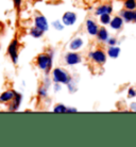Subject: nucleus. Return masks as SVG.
Here are the masks:
<instances>
[{"mask_svg": "<svg viewBox=\"0 0 136 147\" xmlns=\"http://www.w3.org/2000/svg\"><path fill=\"white\" fill-rule=\"evenodd\" d=\"M136 22V16H135V22Z\"/></svg>", "mask_w": 136, "mask_h": 147, "instance_id": "nucleus-32", "label": "nucleus"}, {"mask_svg": "<svg viewBox=\"0 0 136 147\" xmlns=\"http://www.w3.org/2000/svg\"><path fill=\"white\" fill-rule=\"evenodd\" d=\"M22 2H23V0H13V4H14L15 9L18 12L20 11V9H21Z\"/></svg>", "mask_w": 136, "mask_h": 147, "instance_id": "nucleus-28", "label": "nucleus"}, {"mask_svg": "<svg viewBox=\"0 0 136 147\" xmlns=\"http://www.w3.org/2000/svg\"><path fill=\"white\" fill-rule=\"evenodd\" d=\"M101 1H109V0H101Z\"/></svg>", "mask_w": 136, "mask_h": 147, "instance_id": "nucleus-31", "label": "nucleus"}, {"mask_svg": "<svg viewBox=\"0 0 136 147\" xmlns=\"http://www.w3.org/2000/svg\"><path fill=\"white\" fill-rule=\"evenodd\" d=\"M88 58L90 59L94 64L98 65V66H103L107 60V51H104L101 48H97L95 50H92L88 53Z\"/></svg>", "mask_w": 136, "mask_h": 147, "instance_id": "nucleus-3", "label": "nucleus"}, {"mask_svg": "<svg viewBox=\"0 0 136 147\" xmlns=\"http://www.w3.org/2000/svg\"><path fill=\"white\" fill-rule=\"evenodd\" d=\"M42 84H44L46 88H50L53 84V81H52V78L49 77V74H45L44 77H43V80H42Z\"/></svg>", "mask_w": 136, "mask_h": 147, "instance_id": "nucleus-24", "label": "nucleus"}, {"mask_svg": "<svg viewBox=\"0 0 136 147\" xmlns=\"http://www.w3.org/2000/svg\"><path fill=\"white\" fill-rule=\"evenodd\" d=\"M29 34H30V36H32L33 38H41L45 34V31H43V30L40 29V28H37V27L33 26L32 28H30Z\"/></svg>", "mask_w": 136, "mask_h": 147, "instance_id": "nucleus-19", "label": "nucleus"}, {"mask_svg": "<svg viewBox=\"0 0 136 147\" xmlns=\"http://www.w3.org/2000/svg\"><path fill=\"white\" fill-rule=\"evenodd\" d=\"M52 88H53V92L59 93L63 90V84H61V83H58V82H53Z\"/></svg>", "mask_w": 136, "mask_h": 147, "instance_id": "nucleus-27", "label": "nucleus"}, {"mask_svg": "<svg viewBox=\"0 0 136 147\" xmlns=\"http://www.w3.org/2000/svg\"><path fill=\"white\" fill-rule=\"evenodd\" d=\"M52 28L55 30V31H63V30L65 29V25L63 24L62 20H60V19H56V20H53L51 24Z\"/></svg>", "mask_w": 136, "mask_h": 147, "instance_id": "nucleus-23", "label": "nucleus"}, {"mask_svg": "<svg viewBox=\"0 0 136 147\" xmlns=\"http://www.w3.org/2000/svg\"><path fill=\"white\" fill-rule=\"evenodd\" d=\"M111 20H112V16H111V14H107V13H105V14H102L99 16V22L102 25V26H110V22Z\"/></svg>", "mask_w": 136, "mask_h": 147, "instance_id": "nucleus-21", "label": "nucleus"}, {"mask_svg": "<svg viewBox=\"0 0 136 147\" xmlns=\"http://www.w3.org/2000/svg\"><path fill=\"white\" fill-rule=\"evenodd\" d=\"M78 84H79V78L74 77V76H71V79L69 80V82L66 84L67 86V91L69 94H74V93L78 92Z\"/></svg>", "mask_w": 136, "mask_h": 147, "instance_id": "nucleus-17", "label": "nucleus"}, {"mask_svg": "<svg viewBox=\"0 0 136 147\" xmlns=\"http://www.w3.org/2000/svg\"><path fill=\"white\" fill-rule=\"evenodd\" d=\"M37 97L41 100H46L49 98V88H46L44 84H41L37 88Z\"/></svg>", "mask_w": 136, "mask_h": 147, "instance_id": "nucleus-18", "label": "nucleus"}, {"mask_svg": "<svg viewBox=\"0 0 136 147\" xmlns=\"http://www.w3.org/2000/svg\"><path fill=\"white\" fill-rule=\"evenodd\" d=\"M129 109H130V111H132V112H136V101H132V102L130 103Z\"/></svg>", "mask_w": 136, "mask_h": 147, "instance_id": "nucleus-29", "label": "nucleus"}, {"mask_svg": "<svg viewBox=\"0 0 136 147\" xmlns=\"http://www.w3.org/2000/svg\"><path fill=\"white\" fill-rule=\"evenodd\" d=\"M19 47H20V44L16 37L13 38L7 46V55L13 64H17L19 61Z\"/></svg>", "mask_w": 136, "mask_h": 147, "instance_id": "nucleus-4", "label": "nucleus"}, {"mask_svg": "<svg viewBox=\"0 0 136 147\" xmlns=\"http://www.w3.org/2000/svg\"><path fill=\"white\" fill-rule=\"evenodd\" d=\"M125 20L122 19L120 15H115L114 17H112V20L110 22V28L114 31H120L123 28Z\"/></svg>", "mask_w": 136, "mask_h": 147, "instance_id": "nucleus-13", "label": "nucleus"}, {"mask_svg": "<svg viewBox=\"0 0 136 147\" xmlns=\"http://www.w3.org/2000/svg\"><path fill=\"white\" fill-rule=\"evenodd\" d=\"M113 12H114V7H113V4L112 3H102L96 7L95 15L96 16H100V15L105 14V13L112 15L113 14Z\"/></svg>", "mask_w": 136, "mask_h": 147, "instance_id": "nucleus-12", "label": "nucleus"}, {"mask_svg": "<svg viewBox=\"0 0 136 147\" xmlns=\"http://www.w3.org/2000/svg\"><path fill=\"white\" fill-rule=\"evenodd\" d=\"M52 111L54 113H67V106L64 103H56Z\"/></svg>", "mask_w": 136, "mask_h": 147, "instance_id": "nucleus-22", "label": "nucleus"}, {"mask_svg": "<svg viewBox=\"0 0 136 147\" xmlns=\"http://www.w3.org/2000/svg\"><path fill=\"white\" fill-rule=\"evenodd\" d=\"M100 27L98 26V24L96 20H94L92 18H87L85 22V30L87 34H89L90 36H96L98 31H99Z\"/></svg>", "mask_w": 136, "mask_h": 147, "instance_id": "nucleus-9", "label": "nucleus"}, {"mask_svg": "<svg viewBox=\"0 0 136 147\" xmlns=\"http://www.w3.org/2000/svg\"><path fill=\"white\" fill-rule=\"evenodd\" d=\"M84 45L85 42L81 36H76L70 40L69 44H68V48L71 51H79L84 47Z\"/></svg>", "mask_w": 136, "mask_h": 147, "instance_id": "nucleus-10", "label": "nucleus"}, {"mask_svg": "<svg viewBox=\"0 0 136 147\" xmlns=\"http://www.w3.org/2000/svg\"><path fill=\"white\" fill-rule=\"evenodd\" d=\"M55 51L53 48H49L46 52L38 55L35 59V64L44 74H50L53 69V59H54Z\"/></svg>", "mask_w": 136, "mask_h": 147, "instance_id": "nucleus-1", "label": "nucleus"}, {"mask_svg": "<svg viewBox=\"0 0 136 147\" xmlns=\"http://www.w3.org/2000/svg\"><path fill=\"white\" fill-rule=\"evenodd\" d=\"M51 78L53 82H58L63 85H66L71 79L69 71L63 67H55L51 70Z\"/></svg>", "mask_w": 136, "mask_h": 147, "instance_id": "nucleus-2", "label": "nucleus"}, {"mask_svg": "<svg viewBox=\"0 0 136 147\" xmlns=\"http://www.w3.org/2000/svg\"><path fill=\"white\" fill-rule=\"evenodd\" d=\"M119 15L122 17V19L125 20V22H135L136 11H131V10L122 9L121 11L119 12Z\"/></svg>", "mask_w": 136, "mask_h": 147, "instance_id": "nucleus-15", "label": "nucleus"}, {"mask_svg": "<svg viewBox=\"0 0 136 147\" xmlns=\"http://www.w3.org/2000/svg\"><path fill=\"white\" fill-rule=\"evenodd\" d=\"M78 109L74 107H67V113H77Z\"/></svg>", "mask_w": 136, "mask_h": 147, "instance_id": "nucleus-30", "label": "nucleus"}, {"mask_svg": "<svg viewBox=\"0 0 136 147\" xmlns=\"http://www.w3.org/2000/svg\"><path fill=\"white\" fill-rule=\"evenodd\" d=\"M110 32H109V30L105 28V26H102L99 28V31H98V33L96 35L97 37V40L99 42V43H102V44H107V40L110 38Z\"/></svg>", "mask_w": 136, "mask_h": 147, "instance_id": "nucleus-14", "label": "nucleus"}, {"mask_svg": "<svg viewBox=\"0 0 136 147\" xmlns=\"http://www.w3.org/2000/svg\"><path fill=\"white\" fill-rule=\"evenodd\" d=\"M61 20H62L63 24L66 27L74 26L78 20V15H77V13H74V12H72V11H67L62 15Z\"/></svg>", "mask_w": 136, "mask_h": 147, "instance_id": "nucleus-7", "label": "nucleus"}, {"mask_svg": "<svg viewBox=\"0 0 136 147\" xmlns=\"http://www.w3.org/2000/svg\"><path fill=\"white\" fill-rule=\"evenodd\" d=\"M33 24H34V26L37 27V28H40V29H42L43 31H45V32H47L48 30H49V28H50L47 17L43 14L35 15V16H34Z\"/></svg>", "mask_w": 136, "mask_h": 147, "instance_id": "nucleus-6", "label": "nucleus"}, {"mask_svg": "<svg viewBox=\"0 0 136 147\" xmlns=\"http://www.w3.org/2000/svg\"><path fill=\"white\" fill-rule=\"evenodd\" d=\"M122 5H123V9H125V10L136 11V0H123Z\"/></svg>", "mask_w": 136, "mask_h": 147, "instance_id": "nucleus-20", "label": "nucleus"}, {"mask_svg": "<svg viewBox=\"0 0 136 147\" xmlns=\"http://www.w3.org/2000/svg\"><path fill=\"white\" fill-rule=\"evenodd\" d=\"M82 61H83V58H82V55L78 51H71V50H69L68 52H66V55H64V62H65L67 66L79 65Z\"/></svg>", "mask_w": 136, "mask_h": 147, "instance_id": "nucleus-5", "label": "nucleus"}, {"mask_svg": "<svg viewBox=\"0 0 136 147\" xmlns=\"http://www.w3.org/2000/svg\"><path fill=\"white\" fill-rule=\"evenodd\" d=\"M127 96L129 99H133L136 97V88L134 86H130L128 88V92H127Z\"/></svg>", "mask_w": 136, "mask_h": 147, "instance_id": "nucleus-25", "label": "nucleus"}, {"mask_svg": "<svg viewBox=\"0 0 136 147\" xmlns=\"http://www.w3.org/2000/svg\"><path fill=\"white\" fill-rule=\"evenodd\" d=\"M107 46H115V45H118V38L116 36H110V38L107 40Z\"/></svg>", "mask_w": 136, "mask_h": 147, "instance_id": "nucleus-26", "label": "nucleus"}, {"mask_svg": "<svg viewBox=\"0 0 136 147\" xmlns=\"http://www.w3.org/2000/svg\"><path fill=\"white\" fill-rule=\"evenodd\" d=\"M121 53V48L119 47L118 45L115 46H107V55L111 59H117L118 57Z\"/></svg>", "mask_w": 136, "mask_h": 147, "instance_id": "nucleus-16", "label": "nucleus"}, {"mask_svg": "<svg viewBox=\"0 0 136 147\" xmlns=\"http://www.w3.org/2000/svg\"><path fill=\"white\" fill-rule=\"evenodd\" d=\"M22 99H23V95H22L21 93L17 92L16 93V95H15V97L13 98V100L7 105V110L11 111V112H16V111H18L20 106H21V103H22Z\"/></svg>", "mask_w": 136, "mask_h": 147, "instance_id": "nucleus-8", "label": "nucleus"}, {"mask_svg": "<svg viewBox=\"0 0 136 147\" xmlns=\"http://www.w3.org/2000/svg\"><path fill=\"white\" fill-rule=\"evenodd\" d=\"M16 91L15 90H7V91H4L0 94V103L1 105H9V103L11 102L13 98L15 97L16 95Z\"/></svg>", "mask_w": 136, "mask_h": 147, "instance_id": "nucleus-11", "label": "nucleus"}]
</instances>
